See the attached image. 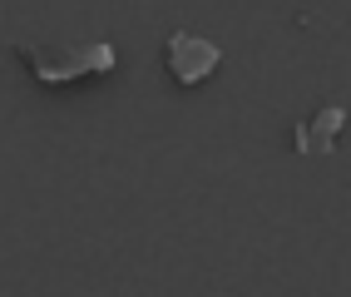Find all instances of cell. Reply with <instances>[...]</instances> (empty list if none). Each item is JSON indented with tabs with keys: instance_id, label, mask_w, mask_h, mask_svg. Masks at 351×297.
<instances>
[{
	"instance_id": "cell-1",
	"label": "cell",
	"mask_w": 351,
	"mask_h": 297,
	"mask_svg": "<svg viewBox=\"0 0 351 297\" xmlns=\"http://www.w3.org/2000/svg\"><path fill=\"white\" fill-rule=\"evenodd\" d=\"M25 60L40 84H75V80H89V75H109L114 70V45L109 40H89V45H60V50H50V45H25Z\"/></svg>"
},
{
	"instance_id": "cell-2",
	"label": "cell",
	"mask_w": 351,
	"mask_h": 297,
	"mask_svg": "<svg viewBox=\"0 0 351 297\" xmlns=\"http://www.w3.org/2000/svg\"><path fill=\"white\" fill-rule=\"evenodd\" d=\"M163 60H169V75L178 80V84H203L208 75L218 70V45L213 40H198V35H189V30H178V35H169V45H163Z\"/></svg>"
},
{
	"instance_id": "cell-3",
	"label": "cell",
	"mask_w": 351,
	"mask_h": 297,
	"mask_svg": "<svg viewBox=\"0 0 351 297\" xmlns=\"http://www.w3.org/2000/svg\"><path fill=\"white\" fill-rule=\"evenodd\" d=\"M341 124H346V114H341V109H317L312 119H307V124H302V129L292 134L297 154H326V149L337 144Z\"/></svg>"
}]
</instances>
